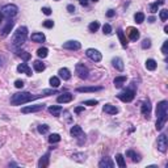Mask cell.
I'll return each mask as SVG.
<instances>
[{"label":"cell","instance_id":"obj_55","mask_svg":"<svg viewBox=\"0 0 168 168\" xmlns=\"http://www.w3.org/2000/svg\"><path fill=\"white\" fill-rule=\"evenodd\" d=\"M1 20H3V15L0 13V22H1Z\"/></svg>","mask_w":168,"mask_h":168},{"label":"cell","instance_id":"obj_5","mask_svg":"<svg viewBox=\"0 0 168 168\" xmlns=\"http://www.w3.org/2000/svg\"><path fill=\"white\" fill-rule=\"evenodd\" d=\"M117 97H118L122 102H130V101L134 100V97H135V91L131 90V88H128V90L119 92V93L117 95Z\"/></svg>","mask_w":168,"mask_h":168},{"label":"cell","instance_id":"obj_7","mask_svg":"<svg viewBox=\"0 0 168 168\" xmlns=\"http://www.w3.org/2000/svg\"><path fill=\"white\" fill-rule=\"evenodd\" d=\"M75 72H76V75L80 79H87L88 75H90V70H88L83 63H78L76 66H75Z\"/></svg>","mask_w":168,"mask_h":168},{"label":"cell","instance_id":"obj_6","mask_svg":"<svg viewBox=\"0 0 168 168\" xmlns=\"http://www.w3.org/2000/svg\"><path fill=\"white\" fill-rule=\"evenodd\" d=\"M17 12H19V8H17V5H15V4H5L1 8V15L8 17V19L15 17L17 15Z\"/></svg>","mask_w":168,"mask_h":168},{"label":"cell","instance_id":"obj_31","mask_svg":"<svg viewBox=\"0 0 168 168\" xmlns=\"http://www.w3.org/2000/svg\"><path fill=\"white\" fill-rule=\"evenodd\" d=\"M17 55L21 57V59H22L24 62H28L30 58H32L30 53H28V51H20V50H17Z\"/></svg>","mask_w":168,"mask_h":168},{"label":"cell","instance_id":"obj_36","mask_svg":"<svg viewBox=\"0 0 168 168\" xmlns=\"http://www.w3.org/2000/svg\"><path fill=\"white\" fill-rule=\"evenodd\" d=\"M49 142L51 143V145L60 142V135L59 134H50L49 135Z\"/></svg>","mask_w":168,"mask_h":168},{"label":"cell","instance_id":"obj_38","mask_svg":"<svg viewBox=\"0 0 168 168\" xmlns=\"http://www.w3.org/2000/svg\"><path fill=\"white\" fill-rule=\"evenodd\" d=\"M37 129H38L40 134H46V133L49 131V126H47V125H40Z\"/></svg>","mask_w":168,"mask_h":168},{"label":"cell","instance_id":"obj_33","mask_svg":"<svg viewBox=\"0 0 168 168\" xmlns=\"http://www.w3.org/2000/svg\"><path fill=\"white\" fill-rule=\"evenodd\" d=\"M134 20L137 24H142L143 21H145V13L143 12H137L134 15Z\"/></svg>","mask_w":168,"mask_h":168},{"label":"cell","instance_id":"obj_18","mask_svg":"<svg viewBox=\"0 0 168 168\" xmlns=\"http://www.w3.org/2000/svg\"><path fill=\"white\" fill-rule=\"evenodd\" d=\"M13 26H15V21L9 20V21L7 22V25L1 29V37H7V36H8V34L11 33V30L13 29Z\"/></svg>","mask_w":168,"mask_h":168},{"label":"cell","instance_id":"obj_3","mask_svg":"<svg viewBox=\"0 0 168 168\" xmlns=\"http://www.w3.org/2000/svg\"><path fill=\"white\" fill-rule=\"evenodd\" d=\"M26 37H28V28H26V26H20L12 37V47L13 49L15 50L20 49V47L25 43Z\"/></svg>","mask_w":168,"mask_h":168},{"label":"cell","instance_id":"obj_8","mask_svg":"<svg viewBox=\"0 0 168 168\" xmlns=\"http://www.w3.org/2000/svg\"><path fill=\"white\" fill-rule=\"evenodd\" d=\"M85 55L90 58L91 60H93V62H100L101 58H102L101 53L99 50H96V49H87V51H85Z\"/></svg>","mask_w":168,"mask_h":168},{"label":"cell","instance_id":"obj_54","mask_svg":"<svg viewBox=\"0 0 168 168\" xmlns=\"http://www.w3.org/2000/svg\"><path fill=\"white\" fill-rule=\"evenodd\" d=\"M164 33H168V26H164Z\"/></svg>","mask_w":168,"mask_h":168},{"label":"cell","instance_id":"obj_35","mask_svg":"<svg viewBox=\"0 0 168 168\" xmlns=\"http://www.w3.org/2000/svg\"><path fill=\"white\" fill-rule=\"evenodd\" d=\"M50 85H51L53 88L59 87V85H60V80H59V78H58V76H51V78H50Z\"/></svg>","mask_w":168,"mask_h":168},{"label":"cell","instance_id":"obj_25","mask_svg":"<svg viewBox=\"0 0 168 168\" xmlns=\"http://www.w3.org/2000/svg\"><path fill=\"white\" fill-rule=\"evenodd\" d=\"M117 36H118V38H119V42H121L122 47L128 46V40H126V36H125V33H123L122 29H118L117 30Z\"/></svg>","mask_w":168,"mask_h":168},{"label":"cell","instance_id":"obj_28","mask_svg":"<svg viewBox=\"0 0 168 168\" xmlns=\"http://www.w3.org/2000/svg\"><path fill=\"white\" fill-rule=\"evenodd\" d=\"M62 111H63V109H62V107H50V108H49V112L54 116V117H59Z\"/></svg>","mask_w":168,"mask_h":168},{"label":"cell","instance_id":"obj_37","mask_svg":"<svg viewBox=\"0 0 168 168\" xmlns=\"http://www.w3.org/2000/svg\"><path fill=\"white\" fill-rule=\"evenodd\" d=\"M99 28H100V24H99L97 21H93V22H91L90 25H88V29H90V32H92V33L97 32Z\"/></svg>","mask_w":168,"mask_h":168},{"label":"cell","instance_id":"obj_13","mask_svg":"<svg viewBox=\"0 0 168 168\" xmlns=\"http://www.w3.org/2000/svg\"><path fill=\"white\" fill-rule=\"evenodd\" d=\"M140 112H142V114L145 116L147 119L150 118V113H151V102H150V100H146L142 104V107H140Z\"/></svg>","mask_w":168,"mask_h":168},{"label":"cell","instance_id":"obj_42","mask_svg":"<svg viewBox=\"0 0 168 168\" xmlns=\"http://www.w3.org/2000/svg\"><path fill=\"white\" fill-rule=\"evenodd\" d=\"M159 16H160V20H162V21H167V19H168V11H167V9H162Z\"/></svg>","mask_w":168,"mask_h":168},{"label":"cell","instance_id":"obj_29","mask_svg":"<svg viewBox=\"0 0 168 168\" xmlns=\"http://www.w3.org/2000/svg\"><path fill=\"white\" fill-rule=\"evenodd\" d=\"M162 4H164V0H159V1H155V3H152V4H150V12L156 13L159 5H162Z\"/></svg>","mask_w":168,"mask_h":168},{"label":"cell","instance_id":"obj_45","mask_svg":"<svg viewBox=\"0 0 168 168\" xmlns=\"http://www.w3.org/2000/svg\"><path fill=\"white\" fill-rule=\"evenodd\" d=\"M99 101L97 100H85L83 102V105H90V107H95V105H97Z\"/></svg>","mask_w":168,"mask_h":168},{"label":"cell","instance_id":"obj_41","mask_svg":"<svg viewBox=\"0 0 168 168\" xmlns=\"http://www.w3.org/2000/svg\"><path fill=\"white\" fill-rule=\"evenodd\" d=\"M142 49H150L151 47V41H150L149 38H146V40H143L142 41Z\"/></svg>","mask_w":168,"mask_h":168},{"label":"cell","instance_id":"obj_34","mask_svg":"<svg viewBox=\"0 0 168 168\" xmlns=\"http://www.w3.org/2000/svg\"><path fill=\"white\" fill-rule=\"evenodd\" d=\"M47 53H49V50H47L46 47H41V49L37 50V55H38V58H41V59L46 58L47 57Z\"/></svg>","mask_w":168,"mask_h":168},{"label":"cell","instance_id":"obj_57","mask_svg":"<svg viewBox=\"0 0 168 168\" xmlns=\"http://www.w3.org/2000/svg\"><path fill=\"white\" fill-rule=\"evenodd\" d=\"M0 64H1V59H0Z\"/></svg>","mask_w":168,"mask_h":168},{"label":"cell","instance_id":"obj_19","mask_svg":"<svg viewBox=\"0 0 168 168\" xmlns=\"http://www.w3.org/2000/svg\"><path fill=\"white\" fill-rule=\"evenodd\" d=\"M49 160H50V152H46L45 155H43V156L40 159L38 167H40V168H46L47 166H49Z\"/></svg>","mask_w":168,"mask_h":168},{"label":"cell","instance_id":"obj_17","mask_svg":"<svg viewBox=\"0 0 168 168\" xmlns=\"http://www.w3.org/2000/svg\"><path fill=\"white\" fill-rule=\"evenodd\" d=\"M102 87H79L76 88V92H80V93H88V92H96V91H101Z\"/></svg>","mask_w":168,"mask_h":168},{"label":"cell","instance_id":"obj_20","mask_svg":"<svg viewBox=\"0 0 168 168\" xmlns=\"http://www.w3.org/2000/svg\"><path fill=\"white\" fill-rule=\"evenodd\" d=\"M102 111H104L105 113H108V114H117L118 108H116L114 105H112V104H105L104 108H102Z\"/></svg>","mask_w":168,"mask_h":168},{"label":"cell","instance_id":"obj_51","mask_svg":"<svg viewBox=\"0 0 168 168\" xmlns=\"http://www.w3.org/2000/svg\"><path fill=\"white\" fill-rule=\"evenodd\" d=\"M83 111H84V107H78V108H75V113H76V114L81 113Z\"/></svg>","mask_w":168,"mask_h":168},{"label":"cell","instance_id":"obj_2","mask_svg":"<svg viewBox=\"0 0 168 168\" xmlns=\"http://www.w3.org/2000/svg\"><path fill=\"white\" fill-rule=\"evenodd\" d=\"M42 97V95H32L29 92H19V93L12 95L11 97V104L12 105H21V104H26V102H30L36 99Z\"/></svg>","mask_w":168,"mask_h":168},{"label":"cell","instance_id":"obj_44","mask_svg":"<svg viewBox=\"0 0 168 168\" xmlns=\"http://www.w3.org/2000/svg\"><path fill=\"white\" fill-rule=\"evenodd\" d=\"M43 26L47 28V29L53 28V26H54V21H53V20H45V21H43Z\"/></svg>","mask_w":168,"mask_h":168},{"label":"cell","instance_id":"obj_32","mask_svg":"<svg viewBox=\"0 0 168 168\" xmlns=\"http://www.w3.org/2000/svg\"><path fill=\"white\" fill-rule=\"evenodd\" d=\"M116 160H117V164H118L119 168L126 167V162H125V159H123V156L121 155V154H117V155H116Z\"/></svg>","mask_w":168,"mask_h":168},{"label":"cell","instance_id":"obj_53","mask_svg":"<svg viewBox=\"0 0 168 168\" xmlns=\"http://www.w3.org/2000/svg\"><path fill=\"white\" fill-rule=\"evenodd\" d=\"M149 22H155V17H150V19H149Z\"/></svg>","mask_w":168,"mask_h":168},{"label":"cell","instance_id":"obj_27","mask_svg":"<svg viewBox=\"0 0 168 168\" xmlns=\"http://www.w3.org/2000/svg\"><path fill=\"white\" fill-rule=\"evenodd\" d=\"M33 67H34V70H36L37 72H42V71L46 68L45 63H42L41 60H34L33 62Z\"/></svg>","mask_w":168,"mask_h":168},{"label":"cell","instance_id":"obj_1","mask_svg":"<svg viewBox=\"0 0 168 168\" xmlns=\"http://www.w3.org/2000/svg\"><path fill=\"white\" fill-rule=\"evenodd\" d=\"M168 119V101L163 100L156 107V130H162Z\"/></svg>","mask_w":168,"mask_h":168},{"label":"cell","instance_id":"obj_50","mask_svg":"<svg viewBox=\"0 0 168 168\" xmlns=\"http://www.w3.org/2000/svg\"><path fill=\"white\" fill-rule=\"evenodd\" d=\"M114 15H116V11H113V9H109V11L107 12V16L108 17H113Z\"/></svg>","mask_w":168,"mask_h":168},{"label":"cell","instance_id":"obj_9","mask_svg":"<svg viewBox=\"0 0 168 168\" xmlns=\"http://www.w3.org/2000/svg\"><path fill=\"white\" fill-rule=\"evenodd\" d=\"M168 147V140H167V135L166 134H160L158 138V150L160 152H166Z\"/></svg>","mask_w":168,"mask_h":168},{"label":"cell","instance_id":"obj_16","mask_svg":"<svg viewBox=\"0 0 168 168\" xmlns=\"http://www.w3.org/2000/svg\"><path fill=\"white\" fill-rule=\"evenodd\" d=\"M99 167L100 168H113L114 167V163H113V160L111 159V158H104V159L100 160Z\"/></svg>","mask_w":168,"mask_h":168},{"label":"cell","instance_id":"obj_49","mask_svg":"<svg viewBox=\"0 0 168 168\" xmlns=\"http://www.w3.org/2000/svg\"><path fill=\"white\" fill-rule=\"evenodd\" d=\"M67 11L70 12V13H75L76 8H75V5H72V4H68V5H67Z\"/></svg>","mask_w":168,"mask_h":168},{"label":"cell","instance_id":"obj_52","mask_svg":"<svg viewBox=\"0 0 168 168\" xmlns=\"http://www.w3.org/2000/svg\"><path fill=\"white\" fill-rule=\"evenodd\" d=\"M80 1V4L83 5V7H85V5H88V0H79Z\"/></svg>","mask_w":168,"mask_h":168},{"label":"cell","instance_id":"obj_22","mask_svg":"<svg viewBox=\"0 0 168 168\" xmlns=\"http://www.w3.org/2000/svg\"><path fill=\"white\" fill-rule=\"evenodd\" d=\"M30 40L33 41V42H43V41L46 40V37H45V34L43 33H33L32 36H30Z\"/></svg>","mask_w":168,"mask_h":168},{"label":"cell","instance_id":"obj_56","mask_svg":"<svg viewBox=\"0 0 168 168\" xmlns=\"http://www.w3.org/2000/svg\"><path fill=\"white\" fill-rule=\"evenodd\" d=\"M91 1H93V3H96V1H99V0H91Z\"/></svg>","mask_w":168,"mask_h":168},{"label":"cell","instance_id":"obj_15","mask_svg":"<svg viewBox=\"0 0 168 168\" xmlns=\"http://www.w3.org/2000/svg\"><path fill=\"white\" fill-rule=\"evenodd\" d=\"M17 71H19V72H21V74L28 75V76H32V75H33V72H32V68H30L26 63H21V64H19V66H17Z\"/></svg>","mask_w":168,"mask_h":168},{"label":"cell","instance_id":"obj_12","mask_svg":"<svg viewBox=\"0 0 168 168\" xmlns=\"http://www.w3.org/2000/svg\"><path fill=\"white\" fill-rule=\"evenodd\" d=\"M126 33H128V37H129V40L130 41H138L139 40V37H140V34H139V30L137 29V28H128V30H126Z\"/></svg>","mask_w":168,"mask_h":168},{"label":"cell","instance_id":"obj_58","mask_svg":"<svg viewBox=\"0 0 168 168\" xmlns=\"http://www.w3.org/2000/svg\"><path fill=\"white\" fill-rule=\"evenodd\" d=\"M57 1H58V0H57Z\"/></svg>","mask_w":168,"mask_h":168},{"label":"cell","instance_id":"obj_23","mask_svg":"<svg viewBox=\"0 0 168 168\" xmlns=\"http://www.w3.org/2000/svg\"><path fill=\"white\" fill-rule=\"evenodd\" d=\"M112 63H113V67L117 68L118 71H123V68H125V66H123V62H122L121 58H113Z\"/></svg>","mask_w":168,"mask_h":168},{"label":"cell","instance_id":"obj_40","mask_svg":"<svg viewBox=\"0 0 168 168\" xmlns=\"http://www.w3.org/2000/svg\"><path fill=\"white\" fill-rule=\"evenodd\" d=\"M102 33L104 34H111L112 33V26L109 25V24H104V26H102Z\"/></svg>","mask_w":168,"mask_h":168},{"label":"cell","instance_id":"obj_14","mask_svg":"<svg viewBox=\"0 0 168 168\" xmlns=\"http://www.w3.org/2000/svg\"><path fill=\"white\" fill-rule=\"evenodd\" d=\"M72 99H74V95L70 93V92H66V93H62L60 96H58L57 101L59 102V104H66V102L72 101Z\"/></svg>","mask_w":168,"mask_h":168},{"label":"cell","instance_id":"obj_46","mask_svg":"<svg viewBox=\"0 0 168 168\" xmlns=\"http://www.w3.org/2000/svg\"><path fill=\"white\" fill-rule=\"evenodd\" d=\"M162 53L164 54V55L168 53V41H164V43H163V46H162Z\"/></svg>","mask_w":168,"mask_h":168},{"label":"cell","instance_id":"obj_10","mask_svg":"<svg viewBox=\"0 0 168 168\" xmlns=\"http://www.w3.org/2000/svg\"><path fill=\"white\" fill-rule=\"evenodd\" d=\"M45 108V104H37V105H29L21 109V113L26 114V113H34V112H40Z\"/></svg>","mask_w":168,"mask_h":168},{"label":"cell","instance_id":"obj_24","mask_svg":"<svg viewBox=\"0 0 168 168\" xmlns=\"http://www.w3.org/2000/svg\"><path fill=\"white\" fill-rule=\"evenodd\" d=\"M126 156L130 158V159H131L134 163L140 162V156H139L135 151H133V150H128V151H126Z\"/></svg>","mask_w":168,"mask_h":168},{"label":"cell","instance_id":"obj_48","mask_svg":"<svg viewBox=\"0 0 168 168\" xmlns=\"http://www.w3.org/2000/svg\"><path fill=\"white\" fill-rule=\"evenodd\" d=\"M15 87L19 88V90H20V88H22L24 87V81L22 80H16L15 81Z\"/></svg>","mask_w":168,"mask_h":168},{"label":"cell","instance_id":"obj_4","mask_svg":"<svg viewBox=\"0 0 168 168\" xmlns=\"http://www.w3.org/2000/svg\"><path fill=\"white\" fill-rule=\"evenodd\" d=\"M70 134L74 137V138H76L78 139V143L79 145H83V143L85 142V134H84V131L81 130L80 126H78V125H75L71 128L70 130Z\"/></svg>","mask_w":168,"mask_h":168},{"label":"cell","instance_id":"obj_11","mask_svg":"<svg viewBox=\"0 0 168 168\" xmlns=\"http://www.w3.org/2000/svg\"><path fill=\"white\" fill-rule=\"evenodd\" d=\"M81 43L79 41H67L63 43V49L66 50H80Z\"/></svg>","mask_w":168,"mask_h":168},{"label":"cell","instance_id":"obj_26","mask_svg":"<svg viewBox=\"0 0 168 168\" xmlns=\"http://www.w3.org/2000/svg\"><path fill=\"white\" fill-rule=\"evenodd\" d=\"M125 83H126V76H117L113 80V84H114L116 88H121Z\"/></svg>","mask_w":168,"mask_h":168},{"label":"cell","instance_id":"obj_47","mask_svg":"<svg viewBox=\"0 0 168 168\" xmlns=\"http://www.w3.org/2000/svg\"><path fill=\"white\" fill-rule=\"evenodd\" d=\"M41 11H42V13H43V15H46V16H50L51 15V9L49 8V7H43Z\"/></svg>","mask_w":168,"mask_h":168},{"label":"cell","instance_id":"obj_43","mask_svg":"<svg viewBox=\"0 0 168 168\" xmlns=\"http://www.w3.org/2000/svg\"><path fill=\"white\" fill-rule=\"evenodd\" d=\"M55 93H58V91H55V90H45L41 92L42 96H50V95H55Z\"/></svg>","mask_w":168,"mask_h":168},{"label":"cell","instance_id":"obj_30","mask_svg":"<svg viewBox=\"0 0 168 168\" xmlns=\"http://www.w3.org/2000/svg\"><path fill=\"white\" fill-rule=\"evenodd\" d=\"M156 66H158V63H156L155 59H147L146 60V68H147V70L154 71L156 68Z\"/></svg>","mask_w":168,"mask_h":168},{"label":"cell","instance_id":"obj_39","mask_svg":"<svg viewBox=\"0 0 168 168\" xmlns=\"http://www.w3.org/2000/svg\"><path fill=\"white\" fill-rule=\"evenodd\" d=\"M72 159L78 160V162H84V160H85V155H84V154H74Z\"/></svg>","mask_w":168,"mask_h":168},{"label":"cell","instance_id":"obj_21","mask_svg":"<svg viewBox=\"0 0 168 168\" xmlns=\"http://www.w3.org/2000/svg\"><path fill=\"white\" fill-rule=\"evenodd\" d=\"M58 74H59V78L63 79V80H70L71 79V74H70V71H68V68H66V67L60 68V70L58 71Z\"/></svg>","mask_w":168,"mask_h":168}]
</instances>
